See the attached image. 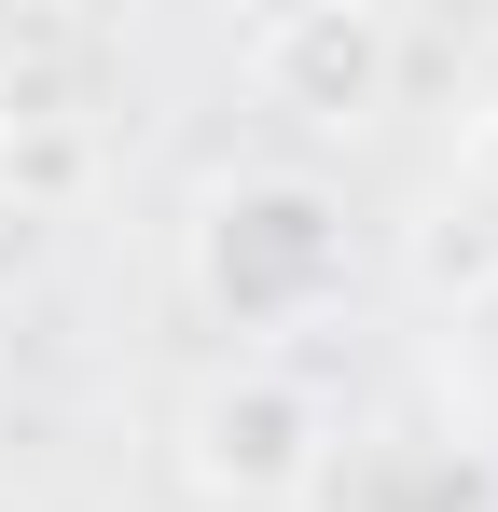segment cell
<instances>
[{
    "mask_svg": "<svg viewBox=\"0 0 498 512\" xmlns=\"http://www.w3.org/2000/svg\"><path fill=\"white\" fill-rule=\"evenodd\" d=\"M180 263H194V291H208L222 333H305L346 291V194L305 180V167H249V180H222L194 208Z\"/></svg>",
    "mask_w": 498,
    "mask_h": 512,
    "instance_id": "6da1fadb",
    "label": "cell"
},
{
    "mask_svg": "<svg viewBox=\"0 0 498 512\" xmlns=\"http://www.w3.org/2000/svg\"><path fill=\"white\" fill-rule=\"evenodd\" d=\"M180 471H194L208 499H305V485L332 471V402L277 360V346H249L236 374L194 388V416H180Z\"/></svg>",
    "mask_w": 498,
    "mask_h": 512,
    "instance_id": "7a4b0ae2",
    "label": "cell"
},
{
    "mask_svg": "<svg viewBox=\"0 0 498 512\" xmlns=\"http://www.w3.org/2000/svg\"><path fill=\"white\" fill-rule=\"evenodd\" d=\"M388 70H402V28L360 14V0H305V14H263V28H249V84H263V111H305V125L388 111Z\"/></svg>",
    "mask_w": 498,
    "mask_h": 512,
    "instance_id": "3957f363",
    "label": "cell"
}]
</instances>
